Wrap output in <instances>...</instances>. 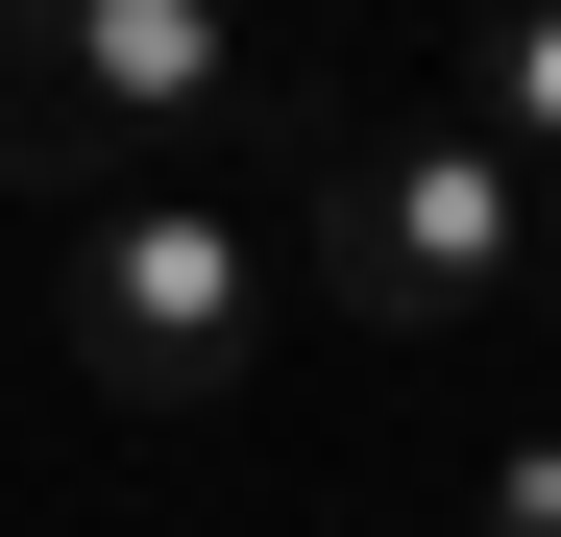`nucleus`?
I'll return each instance as SVG.
<instances>
[{
	"label": "nucleus",
	"instance_id": "6",
	"mask_svg": "<svg viewBox=\"0 0 561 537\" xmlns=\"http://www.w3.org/2000/svg\"><path fill=\"white\" fill-rule=\"evenodd\" d=\"M537 268H561V196H537Z\"/></svg>",
	"mask_w": 561,
	"mask_h": 537
},
{
	"label": "nucleus",
	"instance_id": "1",
	"mask_svg": "<svg viewBox=\"0 0 561 537\" xmlns=\"http://www.w3.org/2000/svg\"><path fill=\"white\" fill-rule=\"evenodd\" d=\"M244 0H0V171L25 196H171V147L244 123Z\"/></svg>",
	"mask_w": 561,
	"mask_h": 537
},
{
	"label": "nucleus",
	"instance_id": "3",
	"mask_svg": "<svg viewBox=\"0 0 561 537\" xmlns=\"http://www.w3.org/2000/svg\"><path fill=\"white\" fill-rule=\"evenodd\" d=\"M268 294H294V268L220 196H99L73 268H49V342H73V391H123V415H220L268 367Z\"/></svg>",
	"mask_w": 561,
	"mask_h": 537
},
{
	"label": "nucleus",
	"instance_id": "5",
	"mask_svg": "<svg viewBox=\"0 0 561 537\" xmlns=\"http://www.w3.org/2000/svg\"><path fill=\"white\" fill-rule=\"evenodd\" d=\"M463 537H561V439H489V489H463Z\"/></svg>",
	"mask_w": 561,
	"mask_h": 537
},
{
	"label": "nucleus",
	"instance_id": "4",
	"mask_svg": "<svg viewBox=\"0 0 561 537\" xmlns=\"http://www.w3.org/2000/svg\"><path fill=\"white\" fill-rule=\"evenodd\" d=\"M463 147H513L561 196V0H489V25H463Z\"/></svg>",
	"mask_w": 561,
	"mask_h": 537
},
{
	"label": "nucleus",
	"instance_id": "2",
	"mask_svg": "<svg viewBox=\"0 0 561 537\" xmlns=\"http://www.w3.org/2000/svg\"><path fill=\"white\" fill-rule=\"evenodd\" d=\"M268 268H318L342 318L439 342V318H489L513 268H537V171L463 147V123H366V147H318V196H294V244H268Z\"/></svg>",
	"mask_w": 561,
	"mask_h": 537
}]
</instances>
